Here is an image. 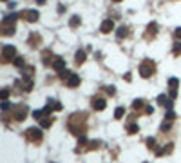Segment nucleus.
<instances>
[{
	"mask_svg": "<svg viewBox=\"0 0 181 163\" xmlns=\"http://www.w3.org/2000/svg\"><path fill=\"white\" fill-rule=\"evenodd\" d=\"M13 62H15V65H16V67H20V69H22V65H24V58H22V56H16Z\"/></svg>",
	"mask_w": 181,
	"mask_h": 163,
	"instance_id": "nucleus-19",
	"label": "nucleus"
},
{
	"mask_svg": "<svg viewBox=\"0 0 181 163\" xmlns=\"http://www.w3.org/2000/svg\"><path fill=\"white\" fill-rule=\"evenodd\" d=\"M145 163H147V161H145Z\"/></svg>",
	"mask_w": 181,
	"mask_h": 163,
	"instance_id": "nucleus-33",
	"label": "nucleus"
},
{
	"mask_svg": "<svg viewBox=\"0 0 181 163\" xmlns=\"http://www.w3.org/2000/svg\"><path fill=\"white\" fill-rule=\"evenodd\" d=\"M172 53L176 54V56H177V54H181V42L177 40L176 43H174V47H172Z\"/></svg>",
	"mask_w": 181,
	"mask_h": 163,
	"instance_id": "nucleus-13",
	"label": "nucleus"
},
{
	"mask_svg": "<svg viewBox=\"0 0 181 163\" xmlns=\"http://www.w3.org/2000/svg\"><path fill=\"white\" fill-rule=\"evenodd\" d=\"M112 29H114V22L112 20H105L103 24H102V27H100L102 33H111Z\"/></svg>",
	"mask_w": 181,
	"mask_h": 163,
	"instance_id": "nucleus-9",
	"label": "nucleus"
},
{
	"mask_svg": "<svg viewBox=\"0 0 181 163\" xmlns=\"http://www.w3.org/2000/svg\"><path fill=\"white\" fill-rule=\"evenodd\" d=\"M127 35H129V29L127 27H120L118 29V38H125Z\"/></svg>",
	"mask_w": 181,
	"mask_h": 163,
	"instance_id": "nucleus-14",
	"label": "nucleus"
},
{
	"mask_svg": "<svg viewBox=\"0 0 181 163\" xmlns=\"http://www.w3.org/2000/svg\"><path fill=\"white\" fill-rule=\"evenodd\" d=\"M26 114H27V112H26V107H18V109H16V112H15V118L20 122V120H24V118H26Z\"/></svg>",
	"mask_w": 181,
	"mask_h": 163,
	"instance_id": "nucleus-11",
	"label": "nucleus"
},
{
	"mask_svg": "<svg viewBox=\"0 0 181 163\" xmlns=\"http://www.w3.org/2000/svg\"><path fill=\"white\" fill-rule=\"evenodd\" d=\"M105 105H107V103H105L103 98H94V100H92V107L96 109V111H103Z\"/></svg>",
	"mask_w": 181,
	"mask_h": 163,
	"instance_id": "nucleus-8",
	"label": "nucleus"
},
{
	"mask_svg": "<svg viewBox=\"0 0 181 163\" xmlns=\"http://www.w3.org/2000/svg\"><path fill=\"white\" fill-rule=\"evenodd\" d=\"M168 85H170V89H177V78H170Z\"/></svg>",
	"mask_w": 181,
	"mask_h": 163,
	"instance_id": "nucleus-21",
	"label": "nucleus"
},
{
	"mask_svg": "<svg viewBox=\"0 0 181 163\" xmlns=\"http://www.w3.org/2000/svg\"><path fill=\"white\" fill-rule=\"evenodd\" d=\"M147 145H148V147H156V141H154V138H148Z\"/></svg>",
	"mask_w": 181,
	"mask_h": 163,
	"instance_id": "nucleus-28",
	"label": "nucleus"
},
{
	"mask_svg": "<svg viewBox=\"0 0 181 163\" xmlns=\"http://www.w3.org/2000/svg\"><path fill=\"white\" fill-rule=\"evenodd\" d=\"M174 36H176V38H177V40L181 42V27H177V29H176V33H174Z\"/></svg>",
	"mask_w": 181,
	"mask_h": 163,
	"instance_id": "nucleus-26",
	"label": "nucleus"
},
{
	"mask_svg": "<svg viewBox=\"0 0 181 163\" xmlns=\"http://www.w3.org/2000/svg\"><path fill=\"white\" fill-rule=\"evenodd\" d=\"M13 33H15V27H13V26L6 27V35H13Z\"/></svg>",
	"mask_w": 181,
	"mask_h": 163,
	"instance_id": "nucleus-27",
	"label": "nucleus"
},
{
	"mask_svg": "<svg viewBox=\"0 0 181 163\" xmlns=\"http://www.w3.org/2000/svg\"><path fill=\"white\" fill-rule=\"evenodd\" d=\"M63 67H65V62H63V58H55V60H53V69H55V71H63Z\"/></svg>",
	"mask_w": 181,
	"mask_h": 163,
	"instance_id": "nucleus-7",
	"label": "nucleus"
},
{
	"mask_svg": "<svg viewBox=\"0 0 181 163\" xmlns=\"http://www.w3.org/2000/svg\"><path fill=\"white\" fill-rule=\"evenodd\" d=\"M62 78L67 82L69 87H76V85L80 83L78 74H74V73H71V71H62Z\"/></svg>",
	"mask_w": 181,
	"mask_h": 163,
	"instance_id": "nucleus-2",
	"label": "nucleus"
},
{
	"mask_svg": "<svg viewBox=\"0 0 181 163\" xmlns=\"http://www.w3.org/2000/svg\"><path fill=\"white\" fill-rule=\"evenodd\" d=\"M4 58H6L7 62H13V60L16 58V49H15L13 46H6V47H4Z\"/></svg>",
	"mask_w": 181,
	"mask_h": 163,
	"instance_id": "nucleus-4",
	"label": "nucleus"
},
{
	"mask_svg": "<svg viewBox=\"0 0 181 163\" xmlns=\"http://www.w3.org/2000/svg\"><path fill=\"white\" fill-rule=\"evenodd\" d=\"M76 62H78V63H83V62H85V53H83V51H78V53H76Z\"/></svg>",
	"mask_w": 181,
	"mask_h": 163,
	"instance_id": "nucleus-16",
	"label": "nucleus"
},
{
	"mask_svg": "<svg viewBox=\"0 0 181 163\" xmlns=\"http://www.w3.org/2000/svg\"><path fill=\"white\" fill-rule=\"evenodd\" d=\"M140 74L143 78H148V76L154 74V62L152 60H145L141 65H140Z\"/></svg>",
	"mask_w": 181,
	"mask_h": 163,
	"instance_id": "nucleus-1",
	"label": "nucleus"
},
{
	"mask_svg": "<svg viewBox=\"0 0 181 163\" xmlns=\"http://www.w3.org/2000/svg\"><path fill=\"white\" fill-rule=\"evenodd\" d=\"M158 103H159V105H163V107H167L168 111H170V109H172V98H167L165 94H161V96L158 98Z\"/></svg>",
	"mask_w": 181,
	"mask_h": 163,
	"instance_id": "nucleus-6",
	"label": "nucleus"
},
{
	"mask_svg": "<svg viewBox=\"0 0 181 163\" xmlns=\"http://www.w3.org/2000/svg\"><path fill=\"white\" fill-rule=\"evenodd\" d=\"M26 136H27L31 141H35V143H40V141H42V132H40V130H38L36 127H33V129H27Z\"/></svg>",
	"mask_w": 181,
	"mask_h": 163,
	"instance_id": "nucleus-3",
	"label": "nucleus"
},
{
	"mask_svg": "<svg viewBox=\"0 0 181 163\" xmlns=\"http://www.w3.org/2000/svg\"><path fill=\"white\" fill-rule=\"evenodd\" d=\"M0 107H2V111H9V109H11V103H9V102H2Z\"/></svg>",
	"mask_w": 181,
	"mask_h": 163,
	"instance_id": "nucleus-24",
	"label": "nucleus"
},
{
	"mask_svg": "<svg viewBox=\"0 0 181 163\" xmlns=\"http://www.w3.org/2000/svg\"><path fill=\"white\" fill-rule=\"evenodd\" d=\"M145 103H143V100H134V103H132V107L134 109H141Z\"/></svg>",
	"mask_w": 181,
	"mask_h": 163,
	"instance_id": "nucleus-23",
	"label": "nucleus"
},
{
	"mask_svg": "<svg viewBox=\"0 0 181 163\" xmlns=\"http://www.w3.org/2000/svg\"><path fill=\"white\" fill-rule=\"evenodd\" d=\"M147 33H148V35H156V33H158V26L154 24V22H152V24H150V26H148V29H147Z\"/></svg>",
	"mask_w": 181,
	"mask_h": 163,
	"instance_id": "nucleus-17",
	"label": "nucleus"
},
{
	"mask_svg": "<svg viewBox=\"0 0 181 163\" xmlns=\"http://www.w3.org/2000/svg\"><path fill=\"white\" fill-rule=\"evenodd\" d=\"M114 2H121V0H114Z\"/></svg>",
	"mask_w": 181,
	"mask_h": 163,
	"instance_id": "nucleus-32",
	"label": "nucleus"
},
{
	"mask_svg": "<svg viewBox=\"0 0 181 163\" xmlns=\"http://www.w3.org/2000/svg\"><path fill=\"white\" fill-rule=\"evenodd\" d=\"M20 16H24L27 22H35V20H38V11H36V9H33V11H24V13H20Z\"/></svg>",
	"mask_w": 181,
	"mask_h": 163,
	"instance_id": "nucleus-5",
	"label": "nucleus"
},
{
	"mask_svg": "<svg viewBox=\"0 0 181 163\" xmlns=\"http://www.w3.org/2000/svg\"><path fill=\"white\" fill-rule=\"evenodd\" d=\"M9 98V89L4 87V89H0V100H7Z\"/></svg>",
	"mask_w": 181,
	"mask_h": 163,
	"instance_id": "nucleus-12",
	"label": "nucleus"
},
{
	"mask_svg": "<svg viewBox=\"0 0 181 163\" xmlns=\"http://www.w3.org/2000/svg\"><path fill=\"white\" fill-rule=\"evenodd\" d=\"M36 4H45V0H36Z\"/></svg>",
	"mask_w": 181,
	"mask_h": 163,
	"instance_id": "nucleus-31",
	"label": "nucleus"
},
{
	"mask_svg": "<svg viewBox=\"0 0 181 163\" xmlns=\"http://www.w3.org/2000/svg\"><path fill=\"white\" fill-rule=\"evenodd\" d=\"M18 87L22 91H31V89H33V82H31V80H22V82H18Z\"/></svg>",
	"mask_w": 181,
	"mask_h": 163,
	"instance_id": "nucleus-10",
	"label": "nucleus"
},
{
	"mask_svg": "<svg viewBox=\"0 0 181 163\" xmlns=\"http://www.w3.org/2000/svg\"><path fill=\"white\" fill-rule=\"evenodd\" d=\"M174 118H176V114H174L172 111H168V112H167V120H174Z\"/></svg>",
	"mask_w": 181,
	"mask_h": 163,
	"instance_id": "nucleus-29",
	"label": "nucleus"
},
{
	"mask_svg": "<svg viewBox=\"0 0 181 163\" xmlns=\"http://www.w3.org/2000/svg\"><path fill=\"white\" fill-rule=\"evenodd\" d=\"M127 132H129V134L138 132V125H136V123H129V127H127Z\"/></svg>",
	"mask_w": 181,
	"mask_h": 163,
	"instance_id": "nucleus-18",
	"label": "nucleus"
},
{
	"mask_svg": "<svg viewBox=\"0 0 181 163\" xmlns=\"http://www.w3.org/2000/svg\"><path fill=\"white\" fill-rule=\"evenodd\" d=\"M78 24H80V16H78V15H74V16L71 18V26H72V27H76Z\"/></svg>",
	"mask_w": 181,
	"mask_h": 163,
	"instance_id": "nucleus-20",
	"label": "nucleus"
},
{
	"mask_svg": "<svg viewBox=\"0 0 181 163\" xmlns=\"http://www.w3.org/2000/svg\"><path fill=\"white\" fill-rule=\"evenodd\" d=\"M123 114H125V109H123V107H118V109H116V112H114V118H116V120H120Z\"/></svg>",
	"mask_w": 181,
	"mask_h": 163,
	"instance_id": "nucleus-15",
	"label": "nucleus"
},
{
	"mask_svg": "<svg viewBox=\"0 0 181 163\" xmlns=\"http://www.w3.org/2000/svg\"><path fill=\"white\" fill-rule=\"evenodd\" d=\"M51 122H53V120H49V118H42V127H51Z\"/></svg>",
	"mask_w": 181,
	"mask_h": 163,
	"instance_id": "nucleus-22",
	"label": "nucleus"
},
{
	"mask_svg": "<svg viewBox=\"0 0 181 163\" xmlns=\"http://www.w3.org/2000/svg\"><path fill=\"white\" fill-rule=\"evenodd\" d=\"M168 129H170V123H168V122H165V123H163V127H161V130H168Z\"/></svg>",
	"mask_w": 181,
	"mask_h": 163,
	"instance_id": "nucleus-30",
	"label": "nucleus"
},
{
	"mask_svg": "<svg viewBox=\"0 0 181 163\" xmlns=\"http://www.w3.org/2000/svg\"><path fill=\"white\" fill-rule=\"evenodd\" d=\"M33 73H35V69H33V67H27V69H24V74H26V76H33Z\"/></svg>",
	"mask_w": 181,
	"mask_h": 163,
	"instance_id": "nucleus-25",
	"label": "nucleus"
}]
</instances>
